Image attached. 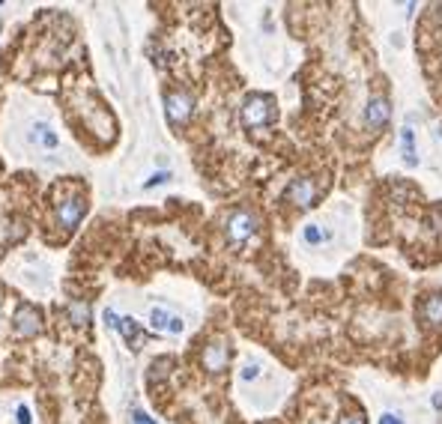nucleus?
<instances>
[{
	"label": "nucleus",
	"instance_id": "1",
	"mask_svg": "<svg viewBox=\"0 0 442 424\" xmlns=\"http://www.w3.org/2000/svg\"><path fill=\"white\" fill-rule=\"evenodd\" d=\"M239 120H243L245 129H263V126H269V123L275 120V102H272V96L251 93L245 102H243Z\"/></svg>",
	"mask_w": 442,
	"mask_h": 424
},
{
	"label": "nucleus",
	"instance_id": "2",
	"mask_svg": "<svg viewBox=\"0 0 442 424\" xmlns=\"http://www.w3.org/2000/svg\"><path fill=\"white\" fill-rule=\"evenodd\" d=\"M257 230H260V221H257L254 212H248V209L230 212L227 221H224V234H227L230 245H245V242H251L257 236Z\"/></svg>",
	"mask_w": 442,
	"mask_h": 424
},
{
	"label": "nucleus",
	"instance_id": "3",
	"mask_svg": "<svg viewBox=\"0 0 442 424\" xmlns=\"http://www.w3.org/2000/svg\"><path fill=\"white\" fill-rule=\"evenodd\" d=\"M165 114H167V123L170 126H186L188 117L195 114V96L188 90H170L165 96Z\"/></svg>",
	"mask_w": 442,
	"mask_h": 424
},
{
	"label": "nucleus",
	"instance_id": "4",
	"mask_svg": "<svg viewBox=\"0 0 442 424\" xmlns=\"http://www.w3.org/2000/svg\"><path fill=\"white\" fill-rule=\"evenodd\" d=\"M105 323H108L110 329H117L120 335L126 338V344L132 347V350H140V347L147 344V335H144V329H140V323H138V320H132V317H120L117 311H110V308H108V311H105Z\"/></svg>",
	"mask_w": 442,
	"mask_h": 424
},
{
	"label": "nucleus",
	"instance_id": "5",
	"mask_svg": "<svg viewBox=\"0 0 442 424\" xmlns=\"http://www.w3.org/2000/svg\"><path fill=\"white\" fill-rule=\"evenodd\" d=\"M84 212H87V200L84 197H63V200H57V209H54V221H57V227H63V230H75L78 225H81V218H84Z\"/></svg>",
	"mask_w": 442,
	"mask_h": 424
},
{
	"label": "nucleus",
	"instance_id": "6",
	"mask_svg": "<svg viewBox=\"0 0 442 424\" xmlns=\"http://www.w3.org/2000/svg\"><path fill=\"white\" fill-rule=\"evenodd\" d=\"M284 200H287V204H293L296 209H311V206H314V200H317V183H314V179H308V177L293 179V183L287 186V191H284Z\"/></svg>",
	"mask_w": 442,
	"mask_h": 424
},
{
	"label": "nucleus",
	"instance_id": "7",
	"mask_svg": "<svg viewBox=\"0 0 442 424\" xmlns=\"http://www.w3.org/2000/svg\"><path fill=\"white\" fill-rule=\"evenodd\" d=\"M42 326H45L42 314H39L33 305H22L13 317V329H15L18 338H36L39 332H42Z\"/></svg>",
	"mask_w": 442,
	"mask_h": 424
},
{
	"label": "nucleus",
	"instance_id": "8",
	"mask_svg": "<svg viewBox=\"0 0 442 424\" xmlns=\"http://www.w3.org/2000/svg\"><path fill=\"white\" fill-rule=\"evenodd\" d=\"M227 361H230V344L227 341H209V344L204 347V352H200V365H204L209 373H221L227 368Z\"/></svg>",
	"mask_w": 442,
	"mask_h": 424
},
{
	"label": "nucleus",
	"instance_id": "9",
	"mask_svg": "<svg viewBox=\"0 0 442 424\" xmlns=\"http://www.w3.org/2000/svg\"><path fill=\"white\" fill-rule=\"evenodd\" d=\"M27 144L33 149H42V153H51V149L60 147V138L48 123L36 120V123H30V129H27Z\"/></svg>",
	"mask_w": 442,
	"mask_h": 424
},
{
	"label": "nucleus",
	"instance_id": "10",
	"mask_svg": "<svg viewBox=\"0 0 442 424\" xmlns=\"http://www.w3.org/2000/svg\"><path fill=\"white\" fill-rule=\"evenodd\" d=\"M149 326H153L156 332H165V335H179V332L186 329V323L179 320L174 311H167V308H153V311H149Z\"/></svg>",
	"mask_w": 442,
	"mask_h": 424
},
{
	"label": "nucleus",
	"instance_id": "11",
	"mask_svg": "<svg viewBox=\"0 0 442 424\" xmlns=\"http://www.w3.org/2000/svg\"><path fill=\"white\" fill-rule=\"evenodd\" d=\"M388 114H391L388 99L386 96H370L368 105H365V126L368 129H383L388 123Z\"/></svg>",
	"mask_w": 442,
	"mask_h": 424
},
{
	"label": "nucleus",
	"instance_id": "12",
	"mask_svg": "<svg viewBox=\"0 0 442 424\" xmlns=\"http://www.w3.org/2000/svg\"><path fill=\"white\" fill-rule=\"evenodd\" d=\"M421 320L430 329H442V293H430V296L421 302Z\"/></svg>",
	"mask_w": 442,
	"mask_h": 424
},
{
	"label": "nucleus",
	"instance_id": "13",
	"mask_svg": "<svg viewBox=\"0 0 442 424\" xmlns=\"http://www.w3.org/2000/svg\"><path fill=\"white\" fill-rule=\"evenodd\" d=\"M66 314H69V320H72L75 326H87V323H90V305L81 302V299H75V302H69Z\"/></svg>",
	"mask_w": 442,
	"mask_h": 424
},
{
	"label": "nucleus",
	"instance_id": "14",
	"mask_svg": "<svg viewBox=\"0 0 442 424\" xmlns=\"http://www.w3.org/2000/svg\"><path fill=\"white\" fill-rule=\"evenodd\" d=\"M400 144H404V161L407 165H418L416 144H413V129H404V132H400Z\"/></svg>",
	"mask_w": 442,
	"mask_h": 424
},
{
	"label": "nucleus",
	"instance_id": "15",
	"mask_svg": "<svg viewBox=\"0 0 442 424\" xmlns=\"http://www.w3.org/2000/svg\"><path fill=\"white\" fill-rule=\"evenodd\" d=\"M305 242L308 245H320V242H323V230H320L317 225H308L305 227Z\"/></svg>",
	"mask_w": 442,
	"mask_h": 424
},
{
	"label": "nucleus",
	"instance_id": "16",
	"mask_svg": "<svg viewBox=\"0 0 442 424\" xmlns=\"http://www.w3.org/2000/svg\"><path fill=\"white\" fill-rule=\"evenodd\" d=\"M239 377H243L245 382H251V380H257L260 377V365H254V361H248V365L239 370Z\"/></svg>",
	"mask_w": 442,
	"mask_h": 424
},
{
	"label": "nucleus",
	"instance_id": "17",
	"mask_svg": "<svg viewBox=\"0 0 442 424\" xmlns=\"http://www.w3.org/2000/svg\"><path fill=\"white\" fill-rule=\"evenodd\" d=\"M15 424H33V418H30V407H24V403L15 407Z\"/></svg>",
	"mask_w": 442,
	"mask_h": 424
},
{
	"label": "nucleus",
	"instance_id": "18",
	"mask_svg": "<svg viewBox=\"0 0 442 424\" xmlns=\"http://www.w3.org/2000/svg\"><path fill=\"white\" fill-rule=\"evenodd\" d=\"M167 179H170V174H167V170H158V174H153V179H147V183H144V188L162 186V183H167Z\"/></svg>",
	"mask_w": 442,
	"mask_h": 424
},
{
	"label": "nucleus",
	"instance_id": "19",
	"mask_svg": "<svg viewBox=\"0 0 442 424\" xmlns=\"http://www.w3.org/2000/svg\"><path fill=\"white\" fill-rule=\"evenodd\" d=\"M338 424H365V416L361 412H344Z\"/></svg>",
	"mask_w": 442,
	"mask_h": 424
},
{
	"label": "nucleus",
	"instance_id": "20",
	"mask_svg": "<svg viewBox=\"0 0 442 424\" xmlns=\"http://www.w3.org/2000/svg\"><path fill=\"white\" fill-rule=\"evenodd\" d=\"M132 424H156V421L149 418L144 409H135V412H132Z\"/></svg>",
	"mask_w": 442,
	"mask_h": 424
},
{
	"label": "nucleus",
	"instance_id": "21",
	"mask_svg": "<svg viewBox=\"0 0 442 424\" xmlns=\"http://www.w3.org/2000/svg\"><path fill=\"white\" fill-rule=\"evenodd\" d=\"M379 424H404V421H400L398 416H391V412H386V416L379 418Z\"/></svg>",
	"mask_w": 442,
	"mask_h": 424
}]
</instances>
